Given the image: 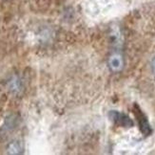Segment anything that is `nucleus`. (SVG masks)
I'll list each match as a JSON object with an SVG mask.
<instances>
[{"instance_id": "1", "label": "nucleus", "mask_w": 155, "mask_h": 155, "mask_svg": "<svg viewBox=\"0 0 155 155\" xmlns=\"http://www.w3.org/2000/svg\"><path fill=\"white\" fill-rule=\"evenodd\" d=\"M134 114H135L136 118L138 119V123H139V126L141 129V131H142L146 135H149L150 133L151 129H150V125L147 122V120L146 118V116L144 115V113L141 111V109L138 106L135 105V108H134Z\"/></svg>"}, {"instance_id": "4", "label": "nucleus", "mask_w": 155, "mask_h": 155, "mask_svg": "<svg viewBox=\"0 0 155 155\" xmlns=\"http://www.w3.org/2000/svg\"><path fill=\"white\" fill-rule=\"evenodd\" d=\"M21 150H22V147L20 146L19 142H15V143H12L10 146V147H9V152H11V153H19Z\"/></svg>"}, {"instance_id": "2", "label": "nucleus", "mask_w": 155, "mask_h": 155, "mask_svg": "<svg viewBox=\"0 0 155 155\" xmlns=\"http://www.w3.org/2000/svg\"><path fill=\"white\" fill-rule=\"evenodd\" d=\"M110 118L115 122L118 125H122V126H131L133 124L131 122V120L126 116L125 114L119 113L117 111H111L110 112Z\"/></svg>"}, {"instance_id": "3", "label": "nucleus", "mask_w": 155, "mask_h": 155, "mask_svg": "<svg viewBox=\"0 0 155 155\" xmlns=\"http://www.w3.org/2000/svg\"><path fill=\"white\" fill-rule=\"evenodd\" d=\"M121 65H122V62H121L120 58L118 57H113L110 58V67L114 70H118Z\"/></svg>"}, {"instance_id": "5", "label": "nucleus", "mask_w": 155, "mask_h": 155, "mask_svg": "<svg viewBox=\"0 0 155 155\" xmlns=\"http://www.w3.org/2000/svg\"><path fill=\"white\" fill-rule=\"evenodd\" d=\"M152 68H153V70L155 71V58L153 59V62H152Z\"/></svg>"}]
</instances>
